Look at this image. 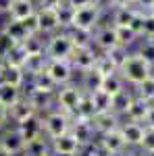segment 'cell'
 I'll return each mask as SVG.
<instances>
[{
    "label": "cell",
    "mask_w": 154,
    "mask_h": 156,
    "mask_svg": "<svg viewBox=\"0 0 154 156\" xmlns=\"http://www.w3.org/2000/svg\"><path fill=\"white\" fill-rule=\"evenodd\" d=\"M144 131H146V125H144V123H133V121H125V119L121 123V133H123V137H125L127 148L140 150L142 140H144Z\"/></svg>",
    "instance_id": "13"
},
{
    "label": "cell",
    "mask_w": 154,
    "mask_h": 156,
    "mask_svg": "<svg viewBox=\"0 0 154 156\" xmlns=\"http://www.w3.org/2000/svg\"><path fill=\"white\" fill-rule=\"evenodd\" d=\"M133 98H135V94H133L131 87H127V90H123V92L115 94V96H113V102H110V110L123 119L125 112H127V108H129L131 102H133Z\"/></svg>",
    "instance_id": "23"
},
{
    "label": "cell",
    "mask_w": 154,
    "mask_h": 156,
    "mask_svg": "<svg viewBox=\"0 0 154 156\" xmlns=\"http://www.w3.org/2000/svg\"><path fill=\"white\" fill-rule=\"evenodd\" d=\"M79 156H81V154H79Z\"/></svg>",
    "instance_id": "59"
},
{
    "label": "cell",
    "mask_w": 154,
    "mask_h": 156,
    "mask_svg": "<svg viewBox=\"0 0 154 156\" xmlns=\"http://www.w3.org/2000/svg\"><path fill=\"white\" fill-rule=\"evenodd\" d=\"M52 152H67V154H81V144L75 140V135L71 131L63 133L59 137L50 140Z\"/></svg>",
    "instance_id": "18"
},
{
    "label": "cell",
    "mask_w": 154,
    "mask_h": 156,
    "mask_svg": "<svg viewBox=\"0 0 154 156\" xmlns=\"http://www.w3.org/2000/svg\"><path fill=\"white\" fill-rule=\"evenodd\" d=\"M9 125H11V119H9V108L0 104V129H4V127H9Z\"/></svg>",
    "instance_id": "47"
},
{
    "label": "cell",
    "mask_w": 154,
    "mask_h": 156,
    "mask_svg": "<svg viewBox=\"0 0 154 156\" xmlns=\"http://www.w3.org/2000/svg\"><path fill=\"white\" fill-rule=\"evenodd\" d=\"M25 96L31 102V106L36 108V112L44 115L50 108H54V94H46V92H38L31 87H25Z\"/></svg>",
    "instance_id": "17"
},
{
    "label": "cell",
    "mask_w": 154,
    "mask_h": 156,
    "mask_svg": "<svg viewBox=\"0 0 154 156\" xmlns=\"http://www.w3.org/2000/svg\"><path fill=\"white\" fill-rule=\"evenodd\" d=\"M29 81V77H27V73L23 71V67H19V65H4V69L0 73V83H6V85H13V87H23L27 85Z\"/></svg>",
    "instance_id": "14"
},
{
    "label": "cell",
    "mask_w": 154,
    "mask_h": 156,
    "mask_svg": "<svg viewBox=\"0 0 154 156\" xmlns=\"http://www.w3.org/2000/svg\"><path fill=\"white\" fill-rule=\"evenodd\" d=\"M117 36H119V44L125 46V48H129V50H133L135 44L140 42V36L131 27H117Z\"/></svg>",
    "instance_id": "36"
},
{
    "label": "cell",
    "mask_w": 154,
    "mask_h": 156,
    "mask_svg": "<svg viewBox=\"0 0 154 156\" xmlns=\"http://www.w3.org/2000/svg\"><path fill=\"white\" fill-rule=\"evenodd\" d=\"M148 12H154V9H152V11H148Z\"/></svg>",
    "instance_id": "58"
},
{
    "label": "cell",
    "mask_w": 154,
    "mask_h": 156,
    "mask_svg": "<svg viewBox=\"0 0 154 156\" xmlns=\"http://www.w3.org/2000/svg\"><path fill=\"white\" fill-rule=\"evenodd\" d=\"M46 67H48L46 52H42V54H27V58L23 62V71L27 73V77H34L38 73L46 71Z\"/></svg>",
    "instance_id": "26"
},
{
    "label": "cell",
    "mask_w": 154,
    "mask_h": 156,
    "mask_svg": "<svg viewBox=\"0 0 154 156\" xmlns=\"http://www.w3.org/2000/svg\"><path fill=\"white\" fill-rule=\"evenodd\" d=\"M15 127H17V131L21 133V137L25 140V144H27V142L44 135V117L40 112H34L31 117H27L25 121L17 123Z\"/></svg>",
    "instance_id": "11"
},
{
    "label": "cell",
    "mask_w": 154,
    "mask_h": 156,
    "mask_svg": "<svg viewBox=\"0 0 154 156\" xmlns=\"http://www.w3.org/2000/svg\"><path fill=\"white\" fill-rule=\"evenodd\" d=\"M50 154H52L50 140H48L46 135H42V137H36V140L27 142L21 156H50Z\"/></svg>",
    "instance_id": "25"
},
{
    "label": "cell",
    "mask_w": 154,
    "mask_h": 156,
    "mask_svg": "<svg viewBox=\"0 0 154 156\" xmlns=\"http://www.w3.org/2000/svg\"><path fill=\"white\" fill-rule=\"evenodd\" d=\"M152 150H154V129L152 127H146L142 146H140V152H152Z\"/></svg>",
    "instance_id": "44"
},
{
    "label": "cell",
    "mask_w": 154,
    "mask_h": 156,
    "mask_svg": "<svg viewBox=\"0 0 154 156\" xmlns=\"http://www.w3.org/2000/svg\"><path fill=\"white\" fill-rule=\"evenodd\" d=\"M92 123H94L96 133H98V135H104V133H108V131L119 129L121 123H123V119H121L119 115H115L113 110H106V112H98L94 119H92Z\"/></svg>",
    "instance_id": "16"
},
{
    "label": "cell",
    "mask_w": 154,
    "mask_h": 156,
    "mask_svg": "<svg viewBox=\"0 0 154 156\" xmlns=\"http://www.w3.org/2000/svg\"><path fill=\"white\" fill-rule=\"evenodd\" d=\"M25 58H27V52H25V48L21 46V44H17V46L11 50V54H9L4 60H6L9 65H19V67H23Z\"/></svg>",
    "instance_id": "43"
},
{
    "label": "cell",
    "mask_w": 154,
    "mask_h": 156,
    "mask_svg": "<svg viewBox=\"0 0 154 156\" xmlns=\"http://www.w3.org/2000/svg\"><path fill=\"white\" fill-rule=\"evenodd\" d=\"M23 96H25L23 87H13V85L0 83V104H2V106L11 108L13 104H17Z\"/></svg>",
    "instance_id": "29"
},
{
    "label": "cell",
    "mask_w": 154,
    "mask_h": 156,
    "mask_svg": "<svg viewBox=\"0 0 154 156\" xmlns=\"http://www.w3.org/2000/svg\"><path fill=\"white\" fill-rule=\"evenodd\" d=\"M50 156H79V154H67V152H52Z\"/></svg>",
    "instance_id": "54"
},
{
    "label": "cell",
    "mask_w": 154,
    "mask_h": 156,
    "mask_svg": "<svg viewBox=\"0 0 154 156\" xmlns=\"http://www.w3.org/2000/svg\"><path fill=\"white\" fill-rule=\"evenodd\" d=\"M142 156H154V150L152 152H142Z\"/></svg>",
    "instance_id": "57"
},
{
    "label": "cell",
    "mask_w": 154,
    "mask_h": 156,
    "mask_svg": "<svg viewBox=\"0 0 154 156\" xmlns=\"http://www.w3.org/2000/svg\"><path fill=\"white\" fill-rule=\"evenodd\" d=\"M42 117H44V135L48 140H54V137H59V135H63V133H67L71 129L73 117L63 112L56 106L50 108L48 112H44Z\"/></svg>",
    "instance_id": "4"
},
{
    "label": "cell",
    "mask_w": 154,
    "mask_h": 156,
    "mask_svg": "<svg viewBox=\"0 0 154 156\" xmlns=\"http://www.w3.org/2000/svg\"><path fill=\"white\" fill-rule=\"evenodd\" d=\"M117 156H142V152L140 150H135V148H125L121 154H117Z\"/></svg>",
    "instance_id": "52"
},
{
    "label": "cell",
    "mask_w": 154,
    "mask_h": 156,
    "mask_svg": "<svg viewBox=\"0 0 154 156\" xmlns=\"http://www.w3.org/2000/svg\"><path fill=\"white\" fill-rule=\"evenodd\" d=\"M144 125H146V127H152V129H154V104H150V108H148V115H146Z\"/></svg>",
    "instance_id": "50"
},
{
    "label": "cell",
    "mask_w": 154,
    "mask_h": 156,
    "mask_svg": "<svg viewBox=\"0 0 154 156\" xmlns=\"http://www.w3.org/2000/svg\"><path fill=\"white\" fill-rule=\"evenodd\" d=\"M27 87L38 90V92H46V94H56V90H59V85L54 83V79L48 75V71H42L38 75H34V77H29Z\"/></svg>",
    "instance_id": "22"
},
{
    "label": "cell",
    "mask_w": 154,
    "mask_h": 156,
    "mask_svg": "<svg viewBox=\"0 0 154 156\" xmlns=\"http://www.w3.org/2000/svg\"><path fill=\"white\" fill-rule=\"evenodd\" d=\"M113 9H123V6H135V0H110Z\"/></svg>",
    "instance_id": "49"
},
{
    "label": "cell",
    "mask_w": 154,
    "mask_h": 156,
    "mask_svg": "<svg viewBox=\"0 0 154 156\" xmlns=\"http://www.w3.org/2000/svg\"><path fill=\"white\" fill-rule=\"evenodd\" d=\"M38 11L36 0H13L11 11H9V19H17V21H23L27 17H31Z\"/></svg>",
    "instance_id": "20"
},
{
    "label": "cell",
    "mask_w": 154,
    "mask_h": 156,
    "mask_svg": "<svg viewBox=\"0 0 154 156\" xmlns=\"http://www.w3.org/2000/svg\"><path fill=\"white\" fill-rule=\"evenodd\" d=\"M21 46L25 48L27 54H42V52H44V46H46V37L40 36V34H38V36H29Z\"/></svg>",
    "instance_id": "37"
},
{
    "label": "cell",
    "mask_w": 154,
    "mask_h": 156,
    "mask_svg": "<svg viewBox=\"0 0 154 156\" xmlns=\"http://www.w3.org/2000/svg\"><path fill=\"white\" fill-rule=\"evenodd\" d=\"M131 90H133V94H135L138 98L146 100L148 104H154V73L148 77V79H144L140 85L131 87Z\"/></svg>",
    "instance_id": "32"
},
{
    "label": "cell",
    "mask_w": 154,
    "mask_h": 156,
    "mask_svg": "<svg viewBox=\"0 0 154 156\" xmlns=\"http://www.w3.org/2000/svg\"><path fill=\"white\" fill-rule=\"evenodd\" d=\"M13 0H0V15H9Z\"/></svg>",
    "instance_id": "51"
},
{
    "label": "cell",
    "mask_w": 154,
    "mask_h": 156,
    "mask_svg": "<svg viewBox=\"0 0 154 156\" xmlns=\"http://www.w3.org/2000/svg\"><path fill=\"white\" fill-rule=\"evenodd\" d=\"M106 17V11L102 6H98L94 0L83 4V6H77L75 9V17H73V27H83V29H96L98 25L104 21Z\"/></svg>",
    "instance_id": "5"
},
{
    "label": "cell",
    "mask_w": 154,
    "mask_h": 156,
    "mask_svg": "<svg viewBox=\"0 0 154 156\" xmlns=\"http://www.w3.org/2000/svg\"><path fill=\"white\" fill-rule=\"evenodd\" d=\"M135 15H138L135 6H123V9H113L110 12H106V19L115 27H129Z\"/></svg>",
    "instance_id": "19"
},
{
    "label": "cell",
    "mask_w": 154,
    "mask_h": 156,
    "mask_svg": "<svg viewBox=\"0 0 154 156\" xmlns=\"http://www.w3.org/2000/svg\"><path fill=\"white\" fill-rule=\"evenodd\" d=\"M46 71H48V75L54 79V83L59 85V87L77 79V73L73 69L71 60H48Z\"/></svg>",
    "instance_id": "7"
},
{
    "label": "cell",
    "mask_w": 154,
    "mask_h": 156,
    "mask_svg": "<svg viewBox=\"0 0 154 156\" xmlns=\"http://www.w3.org/2000/svg\"><path fill=\"white\" fill-rule=\"evenodd\" d=\"M135 52L142 56L150 67L154 69V40H146V37H140V42L135 44Z\"/></svg>",
    "instance_id": "34"
},
{
    "label": "cell",
    "mask_w": 154,
    "mask_h": 156,
    "mask_svg": "<svg viewBox=\"0 0 154 156\" xmlns=\"http://www.w3.org/2000/svg\"><path fill=\"white\" fill-rule=\"evenodd\" d=\"M0 148L11 152L13 156H21L25 150V140L21 137V133L17 131L15 125H9L4 129H0Z\"/></svg>",
    "instance_id": "10"
},
{
    "label": "cell",
    "mask_w": 154,
    "mask_h": 156,
    "mask_svg": "<svg viewBox=\"0 0 154 156\" xmlns=\"http://www.w3.org/2000/svg\"><path fill=\"white\" fill-rule=\"evenodd\" d=\"M96 71L100 73V75H113V73H117L119 71V67L113 62V60L108 58L104 52H100V56H98V60H96Z\"/></svg>",
    "instance_id": "39"
},
{
    "label": "cell",
    "mask_w": 154,
    "mask_h": 156,
    "mask_svg": "<svg viewBox=\"0 0 154 156\" xmlns=\"http://www.w3.org/2000/svg\"><path fill=\"white\" fill-rule=\"evenodd\" d=\"M65 0H36L38 9H59Z\"/></svg>",
    "instance_id": "46"
},
{
    "label": "cell",
    "mask_w": 154,
    "mask_h": 156,
    "mask_svg": "<svg viewBox=\"0 0 154 156\" xmlns=\"http://www.w3.org/2000/svg\"><path fill=\"white\" fill-rule=\"evenodd\" d=\"M36 112V108L31 106V102L27 100V96H23L17 104H13L9 108V119H11V125H17V123H21L25 121L27 117H31Z\"/></svg>",
    "instance_id": "21"
},
{
    "label": "cell",
    "mask_w": 154,
    "mask_h": 156,
    "mask_svg": "<svg viewBox=\"0 0 154 156\" xmlns=\"http://www.w3.org/2000/svg\"><path fill=\"white\" fill-rule=\"evenodd\" d=\"M0 156H13L11 152H6V150H2V148H0Z\"/></svg>",
    "instance_id": "56"
},
{
    "label": "cell",
    "mask_w": 154,
    "mask_h": 156,
    "mask_svg": "<svg viewBox=\"0 0 154 156\" xmlns=\"http://www.w3.org/2000/svg\"><path fill=\"white\" fill-rule=\"evenodd\" d=\"M17 44H19V42H15V40H13V37L9 36L2 27H0V56H2V58H6V56L11 54V50L15 48Z\"/></svg>",
    "instance_id": "41"
},
{
    "label": "cell",
    "mask_w": 154,
    "mask_h": 156,
    "mask_svg": "<svg viewBox=\"0 0 154 156\" xmlns=\"http://www.w3.org/2000/svg\"><path fill=\"white\" fill-rule=\"evenodd\" d=\"M67 34L71 37L75 48H90L94 46V29H83V27H69Z\"/></svg>",
    "instance_id": "24"
},
{
    "label": "cell",
    "mask_w": 154,
    "mask_h": 156,
    "mask_svg": "<svg viewBox=\"0 0 154 156\" xmlns=\"http://www.w3.org/2000/svg\"><path fill=\"white\" fill-rule=\"evenodd\" d=\"M81 156H110V154H108L106 150H104L102 146L98 144V140H96V142H94L92 146L83 148V150H81Z\"/></svg>",
    "instance_id": "45"
},
{
    "label": "cell",
    "mask_w": 154,
    "mask_h": 156,
    "mask_svg": "<svg viewBox=\"0 0 154 156\" xmlns=\"http://www.w3.org/2000/svg\"><path fill=\"white\" fill-rule=\"evenodd\" d=\"M65 2L77 9V6H83V4H88V2H92V0H65Z\"/></svg>",
    "instance_id": "53"
},
{
    "label": "cell",
    "mask_w": 154,
    "mask_h": 156,
    "mask_svg": "<svg viewBox=\"0 0 154 156\" xmlns=\"http://www.w3.org/2000/svg\"><path fill=\"white\" fill-rule=\"evenodd\" d=\"M83 94L85 92H83V87L79 85L77 79L71 81V83H67V85H60L59 90H56V94H54V106L73 117L77 106H79V102H81Z\"/></svg>",
    "instance_id": "2"
},
{
    "label": "cell",
    "mask_w": 154,
    "mask_h": 156,
    "mask_svg": "<svg viewBox=\"0 0 154 156\" xmlns=\"http://www.w3.org/2000/svg\"><path fill=\"white\" fill-rule=\"evenodd\" d=\"M44 52H46L48 60H71L75 46H73V42L67 31H56V34L46 37Z\"/></svg>",
    "instance_id": "3"
},
{
    "label": "cell",
    "mask_w": 154,
    "mask_h": 156,
    "mask_svg": "<svg viewBox=\"0 0 154 156\" xmlns=\"http://www.w3.org/2000/svg\"><path fill=\"white\" fill-rule=\"evenodd\" d=\"M148 108H150V104H148L146 100H142V98L135 96L123 119L125 121H133V123H144V121H146V115H148Z\"/></svg>",
    "instance_id": "27"
},
{
    "label": "cell",
    "mask_w": 154,
    "mask_h": 156,
    "mask_svg": "<svg viewBox=\"0 0 154 156\" xmlns=\"http://www.w3.org/2000/svg\"><path fill=\"white\" fill-rule=\"evenodd\" d=\"M4 65H6V60H4L2 56H0V73H2V69H4Z\"/></svg>",
    "instance_id": "55"
},
{
    "label": "cell",
    "mask_w": 154,
    "mask_h": 156,
    "mask_svg": "<svg viewBox=\"0 0 154 156\" xmlns=\"http://www.w3.org/2000/svg\"><path fill=\"white\" fill-rule=\"evenodd\" d=\"M98 144L102 146V148H104L110 156L121 154V152L127 148L125 137H123V133H121V127H119V129H115V131L104 133V135H98Z\"/></svg>",
    "instance_id": "15"
},
{
    "label": "cell",
    "mask_w": 154,
    "mask_h": 156,
    "mask_svg": "<svg viewBox=\"0 0 154 156\" xmlns=\"http://www.w3.org/2000/svg\"><path fill=\"white\" fill-rule=\"evenodd\" d=\"M104 54H106V56H108L110 60H113V62H115L117 67H121V65H123V62L127 60V56L131 54V50L119 44V46H115L113 50H108V52H104Z\"/></svg>",
    "instance_id": "40"
},
{
    "label": "cell",
    "mask_w": 154,
    "mask_h": 156,
    "mask_svg": "<svg viewBox=\"0 0 154 156\" xmlns=\"http://www.w3.org/2000/svg\"><path fill=\"white\" fill-rule=\"evenodd\" d=\"M69 131L75 135V140L81 144V150L83 148H88V146H92L98 140V133L94 129V123L90 119H77V117H73V123H71V129Z\"/></svg>",
    "instance_id": "9"
},
{
    "label": "cell",
    "mask_w": 154,
    "mask_h": 156,
    "mask_svg": "<svg viewBox=\"0 0 154 156\" xmlns=\"http://www.w3.org/2000/svg\"><path fill=\"white\" fill-rule=\"evenodd\" d=\"M56 15H59V21H60V29L67 31L69 27H73V17H75V6L63 2L59 9H56Z\"/></svg>",
    "instance_id": "35"
},
{
    "label": "cell",
    "mask_w": 154,
    "mask_h": 156,
    "mask_svg": "<svg viewBox=\"0 0 154 156\" xmlns=\"http://www.w3.org/2000/svg\"><path fill=\"white\" fill-rule=\"evenodd\" d=\"M90 96H92V100H94L96 115H98V112H106V110H110V102H113V96H108L106 92L98 90V92L90 94Z\"/></svg>",
    "instance_id": "38"
},
{
    "label": "cell",
    "mask_w": 154,
    "mask_h": 156,
    "mask_svg": "<svg viewBox=\"0 0 154 156\" xmlns=\"http://www.w3.org/2000/svg\"><path fill=\"white\" fill-rule=\"evenodd\" d=\"M2 29H4V31H6L15 42H19V44H23L25 40L31 36V34L23 27L21 21H17V19H9V17H6V21L2 23Z\"/></svg>",
    "instance_id": "30"
},
{
    "label": "cell",
    "mask_w": 154,
    "mask_h": 156,
    "mask_svg": "<svg viewBox=\"0 0 154 156\" xmlns=\"http://www.w3.org/2000/svg\"><path fill=\"white\" fill-rule=\"evenodd\" d=\"M129 85L125 83V79L121 77V73H113V75H106L104 79H102V92H106L108 96H115V94H119V92H123V90H127Z\"/></svg>",
    "instance_id": "31"
},
{
    "label": "cell",
    "mask_w": 154,
    "mask_h": 156,
    "mask_svg": "<svg viewBox=\"0 0 154 156\" xmlns=\"http://www.w3.org/2000/svg\"><path fill=\"white\" fill-rule=\"evenodd\" d=\"M135 9H138V11H144V12L152 11L154 9V0H135Z\"/></svg>",
    "instance_id": "48"
},
{
    "label": "cell",
    "mask_w": 154,
    "mask_h": 156,
    "mask_svg": "<svg viewBox=\"0 0 154 156\" xmlns=\"http://www.w3.org/2000/svg\"><path fill=\"white\" fill-rule=\"evenodd\" d=\"M36 17H38V25H40V34L44 37L52 36L56 31H63L60 29L59 15H56V9H38Z\"/></svg>",
    "instance_id": "12"
},
{
    "label": "cell",
    "mask_w": 154,
    "mask_h": 156,
    "mask_svg": "<svg viewBox=\"0 0 154 156\" xmlns=\"http://www.w3.org/2000/svg\"><path fill=\"white\" fill-rule=\"evenodd\" d=\"M119 73H121V77L125 79V83L129 85V87H135V85L142 83L144 79H148L154 73V69L135 52V50H131V54L127 56V60L119 67Z\"/></svg>",
    "instance_id": "1"
},
{
    "label": "cell",
    "mask_w": 154,
    "mask_h": 156,
    "mask_svg": "<svg viewBox=\"0 0 154 156\" xmlns=\"http://www.w3.org/2000/svg\"><path fill=\"white\" fill-rule=\"evenodd\" d=\"M140 37L154 40V12H144V19H142V34H140Z\"/></svg>",
    "instance_id": "42"
},
{
    "label": "cell",
    "mask_w": 154,
    "mask_h": 156,
    "mask_svg": "<svg viewBox=\"0 0 154 156\" xmlns=\"http://www.w3.org/2000/svg\"><path fill=\"white\" fill-rule=\"evenodd\" d=\"M98 56H100V52L94 46H90V48H75V52H73V56H71V65H73V69H75V73L81 75V73H88V71H92V69H96Z\"/></svg>",
    "instance_id": "8"
},
{
    "label": "cell",
    "mask_w": 154,
    "mask_h": 156,
    "mask_svg": "<svg viewBox=\"0 0 154 156\" xmlns=\"http://www.w3.org/2000/svg\"><path fill=\"white\" fill-rule=\"evenodd\" d=\"M102 79H104V75H100L96 69H92L88 73H81L77 81H79V85L83 87L85 94H94V92H98L102 87Z\"/></svg>",
    "instance_id": "28"
},
{
    "label": "cell",
    "mask_w": 154,
    "mask_h": 156,
    "mask_svg": "<svg viewBox=\"0 0 154 156\" xmlns=\"http://www.w3.org/2000/svg\"><path fill=\"white\" fill-rule=\"evenodd\" d=\"M73 117H77V119H90V121L96 117V106H94V100H92L90 94H83L81 102H79V106H77Z\"/></svg>",
    "instance_id": "33"
},
{
    "label": "cell",
    "mask_w": 154,
    "mask_h": 156,
    "mask_svg": "<svg viewBox=\"0 0 154 156\" xmlns=\"http://www.w3.org/2000/svg\"><path fill=\"white\" fill-rule=\"evenodd\" d=\"M115 46H119V36H117V27L104 17V21L94 29V48L98 52H108Z\"/></svg>",
    "instance_id": "6"
}]
</instances>
